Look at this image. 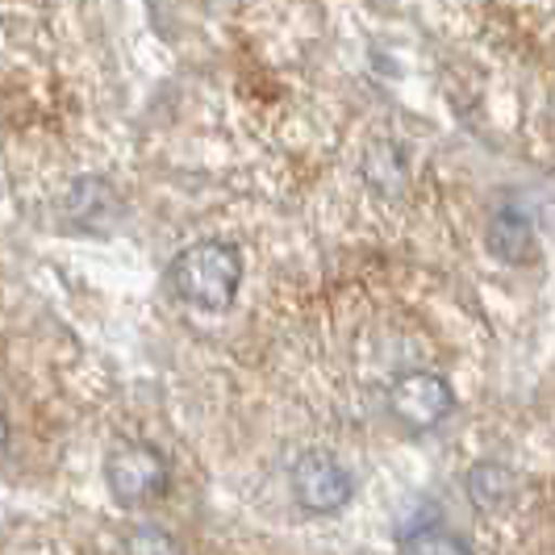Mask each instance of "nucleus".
I'll use <instances>...</instances> for the list:
<instances>
[{"label":"nucleus","instance_id":"nucleus-5","mask_svg":"<svg viewBox=\"0 0 555 555\" xmlns=\"http://www.w3.org/2000/svg\"><path fill=\"white\" fill-rule=\"evenodd\" d=\"M464 493L480 514H501L505 505L518 498V473L501 460H476L464 476Z\"/></svg>","mask_w":555,"mask_h":555},{"label":"nucleus","instance_id":"nucleus-9","mask_svg":"<svg viewBox=\"0 0 555 555\" xmlns=\"http://www.w3.org/2000/svg\"><path fill=\"white\" fill-rule=\"evenodd\" d=\"M9 435H13V430H9V417H4V410H0V451L9 447Z\"/></svg>","mask_w":555,"mask_h":555},{"label":"nucleus","instance_id":"nucleus-1","mask_svg":"<svg viewBox=\"0 0 555 555\" xmlns=\"http://www.w3.org/2000/svg\"><path fill=\"white\" fill-rule=\"evenodd\" d=\"M167 284L184 306L205 309V313H225L238 297V284H243V255L234 243H222V238L193 243L171 259Z\"/></svg>","mask_w":555,"mask_h":555},{"label":"nucleus","instance_id":"nucleus-4","mask_svg":"<svg viewBox=\"0 0 555 555\" xmlns=\"http://www.w3.org/2000/svg\"><path fill=\"white\" fill-rule=\"evenodd\" d=\"M389 410L410 430H435V426H443L447 417L455 414V389L447 385V376H439V372L414 367V372H401L392 380Z\"/></svg>","mask_w":555,"mask_h":555},{"label":"nucleus","instance_id":"nucleus-3","mask_svg":"<svg viewBox=\"0 0 555 555\" xmlns=\"http://www.w3.org/2000/svg\"><path fill=\"white\" fill-rule=\"evenodd\" d=\"M288 485H293V501L313 518H334L356 501L351 468L334 451H322V447H309L293 460Z\"/></svg>","mask_w":555,"mask_h":555},{"label":"nucleus","instance_id":"nucleus-2","mask_svg":"<svg viewBox=\"0 0 555 555\" xmlns=\"http://www.w3.org/2000/svg\"><path fill=\"white\" fill-rule=\"evenodd\" d=\"M105 485L121 509H146L167 498L171 464L164 451L146 439H117L105 451Z\"/></svg>","mask_w":555,"mask_h":555},{"label":"nucleus","instance_id":"nucleus-7","mask_svg":"<svg viewBox=\"0 0 555 555\" xmlns=\"http://www.w3.org/2000/svg\"><path fill=\"white\" fill-rule=\"evenodd\" d=\"M126 555H184V547L159 522H134L126 530Z\"/></svg>","mask_w":555,"mask_h":555},{"label":"nucleus","instance_id":"nucleus-8","mask_svg":"<svg viewBox=\"0 0 555 555\" xmlns=\"http://www.w3.org/2000/svg\"><path fill=\"white\" fill-rule=\"evenodd\" d=\"M401 555H473L468 552V543L460 539V534H451V530H422L414 534Z\"/></svg>","mask_w":555,"mask_h":555},{"label":"nucleus","instance_id":"nucleus-6","mask_svg":"<svg viewBox=\"0 0 555 555\" xmlns=\"http://www.w3.org/2000/svg\"><path fill=\"white\" fill-rule=\"evenodd\" d=\"M489 250L505 263H527L534 250V225L522 209H501L489 222Z\"/></svg>","mask_w":555,"mask_h":555}]
</instances>
